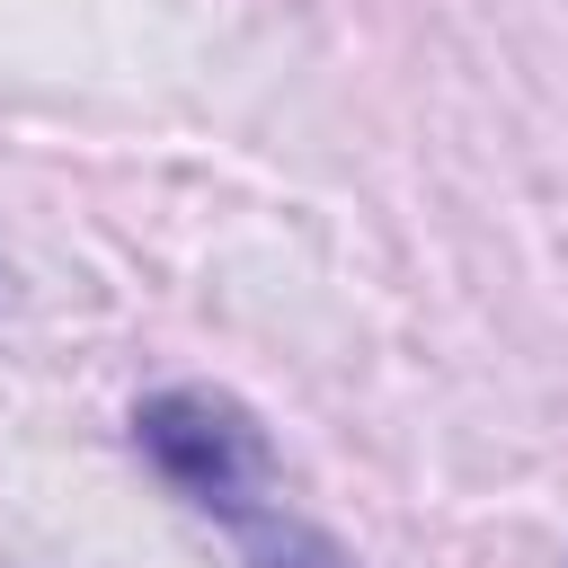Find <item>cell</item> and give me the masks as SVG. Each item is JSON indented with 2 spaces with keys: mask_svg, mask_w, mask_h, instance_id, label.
<instances>
[{
  "mask_svg": "<svg viewBox=\"0 0 568 568\" xmlns=\"http://www.w3.org/2000/svg\"><path fill=\"white\" fill-rule=\"evenodd\" d=\"M133 453L151 462V479L231 532L240 568H346V550L284 497V470H275V444L257 426L248 399L213 390V382H169L151 399H133Z\"/></svg>",
  "mask_w": 568,
  "mask_h": 568,
  "instance_id": "6da1fadb",
  "label": "cell"
}]
</instances>
